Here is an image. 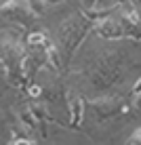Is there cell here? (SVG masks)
I'll return each instance as SVG.
<instances>
[{"label":"cell","instance_id":"1","mask_svg":"<svg viewBox=\"0 0 141 145\" xmlns=\"http://www.w3.org/2000/svg\"><path fill=\"white\" fill-rule=\"evenodd\" d=\"M91 23L93 21H89L87 17H70L59 25L57 38H59V46H61L63 53H65V59H70V55L78 48V44L87 36Z\"/></svg>","mask_w":141,"mask_h":145},{"label":"cell","instance_id":"2","mask_svg":"<svg viewBox=\"0 0 141 145\" xmlns=\"http://www.w3.org/2000/svg\"><path fill=\"white\" fill-rule=\"evenodd\" d=\"M91 105H93V114L99 120H105V118H110V116H116V114L120 112V101H118V99H112V97L95 99Z\"/></svg>","mask_w":141,"mask_h":145},{"label":"cell","instance_id":"3","mask_svg":"<svg viewBox=\"0 0 141 145\" xmlns=\"http://www.w3.org/2000/svg\"><path fill=\"white\" fill-rule=\"evenodd\" d=\"M120 25H122L124 36L133 38V40H141V21H139V15L135 11H127L120 19Z\"/></svg>","mask_w":141,"mask_h":145},{"label":"cell","instance_id":"4","mask_svg":"<svg viewBox=\"0 0 141 145\" xmlns=\"http://www.w3.org/2000/svg\"><path fill=\"white\" fill-rule=\"evenodd\" d=\"M97 34L105 40H118V38L124 36L120 21L118 19H112V17H108V19H103V21L97 23Z\"/></svg>","mask_w":141,"mask_h":145},{"label":"cell","instance_id":"5","mask_svg":"<svg viewBox=\"0 0 141 145\" xmlns=\"http://www.w3.org/2000/svg\"><path fill=\"white\" fill-rule=\"evenodd\" d=\"M82 112H84V101L80 97L70 99V124L72 126H78L82 122Z\"/></svg>","mask_w":141,"mask_h":145},{"label":"cell","instance_id":"6","mask_svg":"<svg viewBox=\"0 0 141 145\" xmlns=\"http://www.w3.org/2000/svg\"><path fill=\"white\" fill-rule=\"evenodd\" d=\"M84 8H93V11H112L116 0H84Z\"/></svg>","mask_w":141,"mask_h":145},{"label":"cell","instance_id":"7","mask_svg":"<svg viewBox=\"0 0 141 145\" xmlns=\"http://www.w3.org/2000/svg\"><path fill=\"white\" fill-rule=\"evenodd\" d=\"M19 118H21L23 128H28L30 133H32V131H36V128H38V124H40L38 120H36V116L32 114V109H28V112H21V114H19Z\"/></svg>","mask_w":141,"mask_h":145},{"label":"cell","instance_id":"8","mask_svg":"<svg viewBox=\"0 0 141 145\" xmlns=\"http://www.w3.org/2000/svg\"><path fill=\"white\" fill-rule=\"evenodd\" d=\"M26 7H28V11L32 13V15H36V17H42L44 15V0H26Z\"/></svg>","mask_w":141,"mask_h":145},{"label":"cell","instance_id":"9","mask_svg":"<svg viewBox=\"0 0 141 145\" xmlns=\"http://www.w3.org/2000/svg\"><path fill=\"white\" fill-rule=\"evenodd\" d=\"M47 55H49V63H51L55 69H61V57H59V51H57V46H55L53 42L49 44Z\"/></svg>","mask_w":141,"mask_h":145},{"label":"cell","instance_id":"10","mask_svg":"<svg viewBox=\"0 0 141 145\" xmlns=\"http://www.w3.org/2000/svg\"><path fill=\"white\" fill-rule=\"evenodd\" d=\"M129 145H141V128H137L129 139Z\"/></svg>","mask_w":141,"mask_h":145},{"label":"cell","instance_id":"11","mask_svg":"<svg viewBox=\"0 0 141 145\" xmlns=\"http://www.w3.org/2000/svg\"><path fill=\"white\" fill-rule=\"evenodd\" d=\"M40 93H42L40 86H30V95H32V97H40Z\"/></svg>","mask_w":141,"mask_h":145},{"label":"cell","instance_id":"12","mask_svg":"<svg viewBox=\"0 0 141 145\" xmlns=\"http://www.w3.org/2000/svg\"><path fill=\"white\" fill-rule=\"evenodd\" d=\"M133 95H135V97H139V95H141V78L137 80V84L133 86Z\"/></svg>","mask_w":141,"mask_h":145},{"label":"cell","instance_id":"13","mask_svg":"<svg viewBox=\"0 0 141 145\" xmlns=\"http://www.w3.org/2000/svg\"><path fill=\"white\" fill-rule=\"evenodd\" d=\"M13 145H32V141H28V139H17Z\"/></svg>","mask_w":141,"mask_h":145},{"label":"cell","instance_id":"14","mask_svg":"<svg viewBox=\"0 0 141 145\" xmlns=\"http://www.w3.org/2000/svg\"><path fill=\"white\" fill-rule=\"evenodd\" d=\"M131 4H133L135 8H139V11H141V0H131Z\"/></svg>","mask_w":141,"mask_h":145},{"label":"cell","instance_id":"15","mask_svg":"<svg viewBox=\"0 0 141 145\" xmlns=\"http://www.w3.org/2000/svg\"><path fill=\"white\" fill-rule=\"evenodd\" d=\"M44 2H51V4H57V2H61V0H44Z\"/></svg>","mask_w":141,"mask_h":145},{"label":"cell","instance_id":"16","mask_svg":"<svg viewBox=\"0 0 141 145\" xmlns=\"http://www.w3.org/2000/svg\"><path fill=\"white\" fill-rule=\"evenodd\" d=\"M0 128H2V116H0Z\"/></svg>","mask_w":141,"mask_h":145}]
</instances>
